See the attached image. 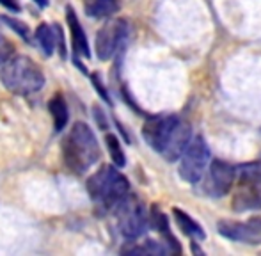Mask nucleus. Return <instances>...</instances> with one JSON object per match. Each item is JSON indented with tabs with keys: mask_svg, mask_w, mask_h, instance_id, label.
<instances>
[{
	"mask_svg": "<svg viewBox=\"0 0 261 256\" xmlns=\"http://www.w3.org/2000/svg\"><path fill=\"white\" fill-rule=\"evenodd\" d=\"M64 164L71 173L84 174L100 159V144L87 123H75L62 141Z\"/></svg>",
	"mask_w": 261,
	"mask_h": 256,
	"instance_id": "1",
	"label": "nucleus"
},
{
	"mask_svg": "<svg viewBox=\"0 0 261 256\" xmlns=\"http://www.w3.org/2000/svg\"><path fill=\"white\" fill-rule=\"evenodd\" d=\"M91 199L105 210H114L130 192L128 180L114 166H101L86 185Z\"/></svg>",
	"mask_w": 261,
	"mask_h": 256,
	"instance_id": "2",
	"label": "nucleus"
},
{
	"mask_svg": "<svg viewBox=\"0 0 261 256\" xmlns=\"http://www.w3.org/2000/svg\"><path fill=\"white\" fill-rule=\"evenodd\" d=\"M4 86L14 94H32L45 86L41 68L25 56H11L0 71Z\"/></svg>",
	"mask_w": 261,
	"mask_h": 256,
	"instance_id": "3",
	"label": "nucleus"
},
{
	"mask_svg": "<svg viewBox=\"0 0 261 256\" xmlns=\"http://www.w3.org/2000/svg\"><path fill=\"white\" fill-rule=\"evenodd\" d=\"M233 201L231 207L237 212L261 210V162L242 164L234 171Z\"/></svg>",
	"mask_w": 261,
	"mask_h": 256,
	"instance_id": "4",
	"label": "nucleus"
},
{
	"mask_svg": "<svg viewBox=\"0 0 261 256\" xmlns=\"http://www.w3.org/2000/svg\"><path fill=\"white\" fill-rule=\"evenodd\" d=\"M210 164V148L201 135L190 139L189 146L179 157V176L187 184H197Z\"/></svg>",
	"mask_w": 261,
	"mask_h": 256,
	"instance_id": "5",
	"label": "nucleus"
},
{
	"mask_svg": "<svg viewBox=\"0 0 261 256\" xmlns=\"http://www.w3.org/2000/svg\"><path fill=\"white\" fill-rule=\"evenodd\" d=\"M117 214V224H119V232L123 233L126 239L134 240L139 239L141 235H144V232L148 229L149 217L146 214L144 207L139 203L137 199L126 196L116 208Z\"/></svg>",
	"mask_w": 261,
	"mask_h": 256,
	"instance_id": "6",
	"label": "nucleus"
},
{
	"mask_svg": "<svg viewBox=\"0 0 261 256\" xmlns=\"http://www.w3.org/2000/svg\"><path fill=\"white\" fill-rule=\"evenodd\" d=\"M234 171L237 167L224 160H213L206 167L204 174L201 176V187L203 192L210 197H222L231 191L234 182Z\"/></svg>",
	"mask_w": 261,
	"mask_h": 256,
	"instance_id": "7",
	"label": "nucleus"
},
{
	"mask_svg": "<svg viewBox=\"0 0 261 256\" xmlns=\"http://www.w3.org/2000/svg\"><path fill=\"white\" fill-rule=\"evenodd\" d=\"M128 36V23L123 18L110 20L101 27V31L96 34V54L101 61H109L114 54L119 52V48L124 45Z\"/></svg>",
	"mask_w": 261,
	"mask_h": 256,
	"instance_id": "8",
	"label": "nucleus"
},
{
	"mask_svg": "<svg viewBox=\"0 0 261 256\" xmlns=\"http://www.w3.org/2000/svg\"><path fill=\"white\" fill-rule=\"evenodd\" d=\"M217 232L229 240L244 244H261V219H252V221H231V219H222L217 222Z\"/></svg>",
	"mask_w": 261,
	"mask_h": 256,
	"instance_id": "9",
	"label": "nucleus"
},
{
	"mask_svg": "<svg viewBox=\"0 0 261 256\" xmlns=\"http://www.w3.org/2000/svg\"><path fill=\"white\" fill-rule=\"evenodd\" d=\"M178 118L176 116H169V114H160V116H153L148 118V121L142 126V137L144 141L151 146L155 151L160 153L164 148L165 141H167L169 134L172 132Z\"/></svg>",
	"mask_w": 261,
	"mask_h": 256,
	"instance_id": "10",
	"label": "nucleus"
},
{
	"mask_svg": "<svg viewBox=\"0 0 261 256\" xmlns=\"http://www.w3.org/2000/svg\"><path fill=\"white\" fill-rule=\"evenodd\" d=\"M190 139H192L190 125L187 121H183V119L178 118L174 128H172V132L169 134L167 141H165L164 148H162L160 155L164 157L165 160H169V162H174V160H178L179 157H181V153L185 151V148L189 146Z\"/></svg>",
	"mask_w": 261,
	"mask_h": 256,
	"instance_id": "11",
	"label": "nucleus"
},
{
	"mask_svg": "<svg viewBox=\"0 0 261 256\" xmlns=\"http://www.w3.org/2000/svg\"><path fill=\"white\" fill-rule=\"evenodd\" d=\"M66 20L69 25V32H71V45H73V52L76 54L82 59H89L91 57V50H89V43H87V36L84 32L82 25L79 21V16L75 14V11L71 7L66 9Z\"/></svg>",
	"mask_w": 261,
	"mask_h": 256,
	"instance_id": "12",
	"label": "nucleus"
},
{
	"mask_svg": "<svg viewBox=\"0 0 261 256\" xmlns=\"http://www.w3.org/2000/svg\"><path fill=\"white\" fill-rule=\"evenodd\" d=\"M172 214H174L176 224L179 226V229H181L187 237H190L192 240H203L204 239L203 226H201L194 217H190L185 210H181V208H172Z\"/></svg>",
	"mask_w": 261,
	"mask_h": 256,
	"instance_id": "13",
	"label": "nucleus"
},
{
	"mask_svg": "<svg viewBox=\"0 0 261 256\" xmlns=\"http://www.w3.org/2000/svg\"><path fill=\"white\" fill-rule=\"evenodd\" d=\"M48 111H50V114H52L55 130L61 132L62 128L66 126L68 118H69L68 105H66V100L62 94H55V96H52V100H50V104H48Z\"/></svg>",
	"mask_w": 261,
	"mask_h": 256,
	"instance_id": "14",
	"label": "nucleus"
},
{
	"mask_svg": "<svg viewBox=\"0 0 261 256\" xmlns=\"http://www.w3.org/2000/svg\"><path fill=\"white\" fill-rule=\"evenodd\" d=\"M34 38L38 41L39 48L43 50L46 57H50L54 54V48H55V32H54V27H50L48 23H41L34 32Z\"/></svg>",
	"mask_w": 261,
	"mask_h": 256,
	"instance_id": "15",
	"label": "nucleus"
},
{
	"mask_svg": "<svg viewBox=\"0 0 261 256\" xmlns=\"http://www.w3.org/2000/svg\"><path fill=\"white\" fill-rule=\"evenodd\" d=\"M121 0H94L91 7H87L86 13L93 18H109L119 9Z\"/></svg>",
	"mask_w": 261,
	"mask_h": 256,
	"instance_id": "16",
	"label": "nucleus"
},
{
	"mask_svg": "<svg viewBox=\"0 0 261 256\" xmlns=\"http://www.w3.org/2000/svg\"><path fill=\"white\" fill-rule=\"evenodd\" d=\"M105 142H107V149H109V153H110V159L116 164V167H124L126 159H124V151H123V148H121L119 139L114 134H107Z\"/></svg>",
	"mask_w": 261,
	"mask_h": 256,
	"instance_id": "17",
	"label": "nucleus"
},
{
	"mask_svg": "<svg viewBox=\"0 0 261 256\" xmlns=\"http://www.w3.org/2000/svg\"><path fill=\"white\" fill-rule=\"evenodd\" d=\"M2 20L6 21L7 25H9L11 29H13L16 34H20L23 39H31V29L27 27V25L23 23V21H20V20H16V18H9V16H2Z\"/></svg>",
	"mask_w": 261,
	"mask_h": 256,
	"instance_id": "18",
	"label": "nucleus"
},
{
	"mask_svg": "<svg viewBox=\"0 0 261 256\" xmlns=\"http://www.w3.org/2000/svg\"><path fill=\"white\" fill-rule=\"evenodd\" d=\"M14 54V48L13 45H11L7 39L0 38V66H2L4 63H6L7 59H9L11 56Z\"/></svg>",
	"mask_w": 261,
	"mask_h": 256,
	"instance_id": "19",
	"label": "nucleus"
},
{
	"mask_svg": "<svg viewBox=\"0 0 261 256\" xmlns=\"http://www.w3.org/2000/svg\"><path fill=\"white\" fill-rule=\"evenodd\" d=\"M54 32H55V45L59 46V52L61 57L66 59V48H64V34H62V29L59 25H54Z\"/></svg>",
	"mask_w": 261,
	"mask_h": 256,
	"instance_id": "20",
	"label": "nucleus"
},
{
	"mask_svg": "<svg viewBox=\"0 0 261 256\" xmlns=\"http://www.w3.org/2000/svg\"><path fill=\"white\" fill-rule=\"evenodd\" d=\"M93 84H94V87H96L98 93H100L101 96H103V100L107 101V104H110V98H109V94H107V91H105L103 84L100 82V76H98V75H93Z\"/></svg>",
	"mask_w": 261,
	"mask_h": 256,
	"instance_id": "21",
	"label": "nucleus"
},
{
	"mask_svg": "<svg viewBox=\"0 0 261 256\" xmlns=\"http://www.w3.org/2000/svg\"><path fill=\"white\" fill-rule=\"evenodd\" d=\"M94 116H96V121L98 125H100L101 128H107V121H105V116H103V111H100V107H94Z\"/></svg>",
	"mask_w": 261,
	"mask_h": 256,
	"instance_id": "22",
	"label": "nucleus"
},
{
	"mask_svg": "<svg viewBox=\"0 0 261 256\" xmlns=\"http://www.w3.org/2000/svg\"><path fill=\"white\" fill-rule=\"evenodd\" d=\"M0 4H2V6H6L7 9L14 11V13H18V11H20V4H18L16 0H0Z\"/></svg>",
	"mask_w": 261,
	"mask_h": 256,
	"instance_id": "23",
	"label": "nucleus"
},
{
	"mask_svg": "<svg viewBox=\"0 0 261 256\" xmlns=\"http://www.w3.org/2000/svg\"><path fill=\"white\" fill-rule=\"evenodd\" d=\"M36 4H38L39 7H46L48 6V0H34Z\"/></svg>",
	"mask_w": 261,
	"mask_h": 256,
	"instance_id": "24",
	"label": "nucleus"
}]
</instances>
